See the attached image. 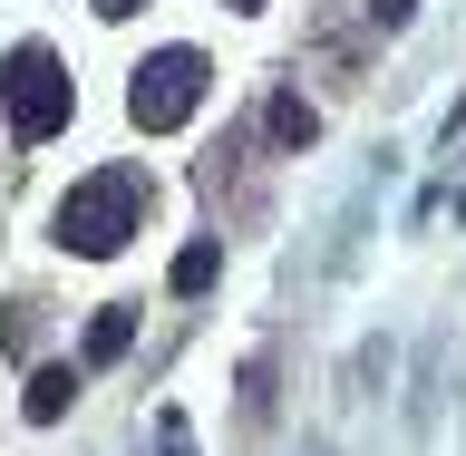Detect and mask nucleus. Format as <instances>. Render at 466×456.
Returning <instances> with one entry per match:
<instances>
[{
  "label": "nucleus",
  "mask_w": 466,
  "mask_h": 456,
  "mask_svg": "<svg viewBox=\"0 0 466 456\" xmlns=\"http://www.w3.org/2000/svg\"><path fill=\"white\" fill-rule=\"evenodd\" d=\"M146 224V175L137 166H107V175H87L78 195L58 204V243L68 253H87V262H107L127 233Z\"/></svg>",
  "instance_id": "obj_1"
},
{
  "label": "nucleus",
  "mask_w": 466,
  "mask_h": 456,
  "mask_svg": "<svg viewBox=\"0 0 466 456\" xmlns=\"http://www.w3.org/2000/svg\"><path fill=\"white\" fill-rule=\"evenodd\" d=\"M0 97H10V137H20V146H49L58 127L78 117V87H68L58 49H39V39H20V49H10V68H0Z\"/></svg>",
  "instance_id": "obj_2"
},
{
  "label": "nucleus",
  "mask_w": 466,
  "mask_h": 456,
  "mask_svg": "<svg viewBox=\"0 0 466 456\" xmlns=\"http://www.w3.org/2000/svg\"><path fill=\"white\" fill-rule=\"evenodd\" d=\"M204 78H214L204 49H156L137 68V87H127V117H137L146 137H166V127H185V117L204 107Z\"/></svg>",
  "instance_id": "obj_3"
},
{
  "label": "nucleus",
  "mask_w": 466,
  "mask_h": 456,
  "mask_svg": "<svg viewBox=\"0 0 466 456\" xmlns=\"http://www.w3.org/2000/svg\"><path fill=\"white\" fill-rule=\"evenodd\" d=\"M127 350H137V311H97L87 320V370H116Z\"/></svg>",
  "instance_id": "obj_4"
},
{
  "label": "nucleus",
  "mask_w": 466,
  "mask_h": 456,
  "mask_svg": "<svg viewBox=\"0 0 466 456\" xmlns=\"http://www.w3.org/2000/svg\"><path fill=\"white\" fill-rule=\"evenodd\" d=\"M68 399H78V370H39V379H29V428H49V418H68Z\"/></svg>",
  "instance_id": "obj_5"
},
{
  "label": "nucleus",
  "mask_w": 466,
  "mask_h": 456,
  "mask_svg": "<svg viewBox=\"0 0 466 456\" xmlns=\"http://www.w3.org/2000/svg\"><path fill=\"white\" fill-rule=\"evenodd\" d=\"M214 272H224V243H185L175 253V291H204Z\"/></svg>",
  "instance_id": "obj_6"
},
{
  "label": "nucleus",
  "mask_w": 466,
  "mask_h": 456,
  "mask_svg": "<svg viewBox=\"0 0 466 456\" xmlns=\"http://www.w3.org/2000/svg\"><path fill=\"white\" fill-rule=\"evenodd\" d=\"M311 137H320V117L301 97H272V146H311Z\"/></svg>",
  "instance_id": "obj_7"
},
{
  "label": "nucleus",
  "mask_w": 466,
  "mask_h": 456,
  "mask_svg": "<svg viewBox=\"0 0 466 456\" xmlns=\"http://www.w3.org/2000/svg\"><path fill=\"white\" fill-rule=\"evenodd\" d=\"M156 437H166V456H195V437H185V418H175V408L156 418Z\"/></svg>",
  "instance_id": "obj_8"
},
{
  "label": "nucleus",
  "mask_w": 466,
  "mask_h": 456,
  "mask_svg": "<svg viewBox=\"0 0 466 456\" xmlns=\"http://www.w3.org/2000/svg\"><path fill=\"white\" fill-rule=\"evenodd\" d=\"M370 20H389V29H399V20H408V0H370Z\"/></svg>",
  "instance_id": "obj_9"
},
{
  "label": "nucleus",
  "mask_w": 466,
  "mask_h": 456,
  "mask_svg": "<svg viewBox=\"0 0 466 456\" xmlns=\"http://www.w3.org/2000/svg\"><path fill=\"white\" fill-rule=\"evenodd\" d=\"M127 10H146V0H97V20H127Z\"/></svg>",
  "instance_id": "obj_10"
},
{
  "label": "nucleus",
  "mask_w": 466,
  "mask_h": 456,
  "mask_svg": "<svg viewBox=\"0 0 466 456\" xmlns=\"http://www.w3.org/2000/svg\"><path fill=\"white\" fill-rule=\"evenodd\" d=\"M224 10H262V0H224Z\"/></svg>",
  "instance_id": "obj_11"
}]
</instances>
